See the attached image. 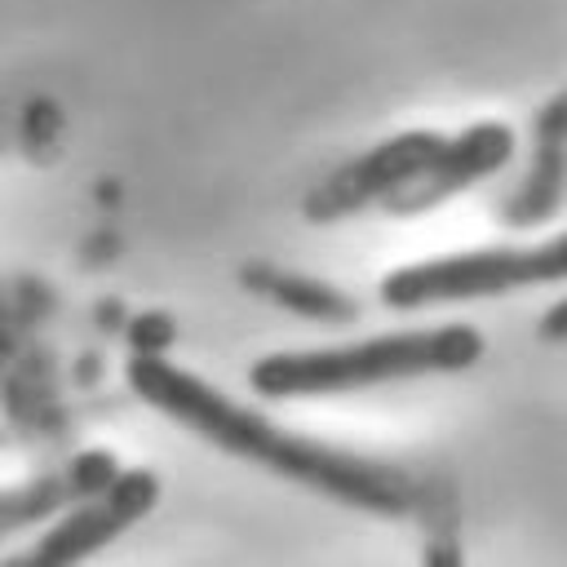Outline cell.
Wrapping results in <instances>:
<instances>
[{
  "label": "cell",
  "instance_id": "cell-4",
  "mask_svg": "<svg viewBox=\"0 0 567 567\" xmlns=\"http://www.w3.org/2000/svg\"><path fill=\"white\" fill-rule=\"evenodd\" d=\"M532 284H567V230L518 248H470L381 275L377 301L390 310H425L452 301L505 297Z\"/></svg>",
  "mask_w": 567,
  "mask_h": 567
},
{
  "label": "cell",
  "instance_id": "cell-8",
  "mask_svg": "<svg viewBox=\"0 0 567 567\" xmlns=\"http://www.w3.org/2000/svg\"><path fill=\"white\" fill-rule=\"evenodd\" d=\"M532 133H536V151H540V155H567V89L554 93V97L536 111Z\"/></svg>",
  "mask_w": 567,
  "mask_h": 567
},
{
  "label": "cell",
  "instance_id": "cell-9",
  "mask_svg": "<svg viewBox=\"0 0 567 567\" xmlns=\"http://www.w3.org/2000/svg\"><path fill=\"white\" fill-rule=\"evenodd\" d=\"M536 337H540V341H567V297H558V301L540 315Z\"/></svg>",
  "mask_w": 567,
  "mask_h": 567
},
{
  "label": "cell",
  "instance_id": "cell-5",
  "mask_svg": "<svg viewBox=\"0 0 567 567\" xmlns=\"http://www.w3.org/2000/svg\"><path fill=\"white\" fill-rule=\"evenodd\" d=\"M155 505H159V474L155 470H142V465L115 470L97 492L66 505L58 514V523L22 554V563H44V567L80 563V558L106 549L128 527H137Z\"/></svg>",
  "mask_w": 567,
  "mask_h": 567
},
{
  "label": "cell",
  "instance_id": "cell-6",
  "mask_svg": "<svg viewBox=\"0 0 567 567\" xmlns=\"http://www.w3.org/2000/svg\"><path fill=\"white\" fill-rule=\"evenodd\" d=\"M120 470L115 452L106 447H84L75 456H66L62 465L27 478V483H13V487H0V540L13 536V532H27L44 518H58L66 505L84 501L89 492H97L111 474Z\"/></svg>",
  "mask_w": 567,
  "mask_h": 567
},
{
  "label": "cell",
  "instance_id": "cell-7",
  "mask_svg": "<svg viewBox=\"0 0 567 567\" xmlns=\"http://www.w3.org/2000/svg\"><path fill=\"white\" fill-rule=\"evenodd\" d=\"M239 284L266 301H275L279 310L288 315H301V319H315V323H350L359 319V301L315 275H301V270H279V266H266V261H252V266H239Z\"/></svg>",
  "mask_w": 567,
  "mask_h": 567
},
{
  "label": "cell",
  "instance_id": "cell-1",
  "mask_svg": "<svg viewBox=\"0 0 567 567\" xmlns=\"http://www.w3.org/2000/svg\"><path fill=\"white\" fill-rule=\"evenodd\" d=\"M124 381L146 408L177 421L208 447L239 456L248 465H261L288 483H301L337 505L381 514V518H403L416 509V483L408 470H399L381 456H363L350 447H332V443L292 434V430L275 425L266 412L235 403L213 381L177 368L159 350H137L124 363Z\"/></svg>",
  "mask_w": 567,
  "mask_h": 567
},
{
  "label": "cell",
  "instance_id": "cell-3",
  "mask_svg": "<svg viewBox=\"0 0 567 567\" xmlns=\"http://www.w3.org/2000/svg\"><path fill=\"white\" fill-rule=\"evenodd\" d=\"M487 341L474 323H439V328H403L385 337H363L346 346L315 350H275L248 368V385L261 399H328L385 381L412 377H447L465 372L483 359Z\"/></svg>",
  "mask_w": 567,
  "mask_h": 567
},
{
  "label": "cell",
  "instance_id": "cell-2",
  "mask_svg": "<svg viewBox=\"0 0 567 567\" xmlns=\"http://www.w3.org/2000/svg\"><path fill=\"white\" fill-rule=\"evenodd\" d=\"M514 151L518 133L505 120H478L461 133L403 128L315 182L301 199V217L310 226H332L372 208L385 217H421L501 173Z\"/></svg>",
  "mask_w": 567,
  "mask_h": 567
}]
</instances>
